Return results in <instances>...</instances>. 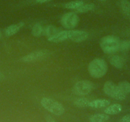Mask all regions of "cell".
Wrapping results in <instances>:
<instances>
[{"mask_svg":"<svg viewBox=\"0 0 130 122\" xmlns=\"http://www.w3.org/2000/svg\"><path fill=\"white\" fill-rule=\"evenodd\" d=\"M88 71L92 78H102L107 73V63L102 58H95L89 64Z\"/></svg>","mask_w":130,"mask_h":122,"instance_id":"1","label":"cell"},{"mask_svg":"<svg viewBox=\"0 0 130 122\" xmlns=\"http://www.w3.org/2000/svg\"><path fill=\"white\" fill-rule=\"evenodd\" d=\"M120 42L119 39L115 36H106L101 39L100 47L105 53H114L119 51Z\"/></svg>","mask_w":130,"mask_h":122,"instance_id":"2","label":"cell"},{"mask_svg":"<svg viewBox=\"0 0 130 122\" xmlns=\"http://www.w3.org/2000/svg\"><path fill=\"white\" fill-rule=\"evenodd\" d=\"M40 103L45 109L55 115L61 116L64 113V108L63 106L54 99L43 97Z\"/></svg>","mask_w":130,"mask_h":122,"instance_id":"3","label":"cell"},{"mask_svg":"<svg viewBox=\"0 0 130 122\" xmlns=\"http://www.w3.org/2000/svg\"><path fill=\"white\" fill-rule=\"evenodd\" d=\"M103 90L107 95L116 100H123L126 99V94L122 92L118 86L112 82H107L105 83Z\"/></svg>","mask_w":130,"mask_h":122,"instance_id":"4","label":"cell"},{"mask_svg":"<svg viewBox=\"0 0 130 122\" xmlns=\"http://www.w3.org/2000/svg\"><path fill=\"white\" fill-rule=\"evenodd\" d=\"M94 85L88 80H82L77 82L73 88V92L77 95H86L92 92Z\"/></svg>","mask_w":130,"mask_h":122,"instance_id":"5","label":"cell"},{"mask_svg":"<svg viewBox=\"0 0 130 122\" xmlns=\"http://www.w3.org/2000/svg\"><path fill=\"white\" fill-rule=\"evenodd\" d=\"M79 22L78 15L74 12H68L65 13L61 17V22L63 27L67 29H73L75 27Z\"/></svg>","mask_w":130,"mask_h":122,"instance_id":"6","label":"cell"},{"mask_svg":"<svg viewBox=\"0 0 130 122\" xmlns=\"http://www.w3.org/2000/svg\"><path fill=\"white\" fill-rule=\"evenodd\" d=\"M48 55V52L45 50H38L31 52L22 58V61L24 63H32L37 60H40L47 57Z\"/></svg>","mask_w":130,"mask_h":122,"instance_id":"7","label":"cell"},{"mask_svg":"<svg viewBox=\"0 0 130 122\" xmlns=\"http://www.w3.org/2000/svg\"><path fill=\"white\" fill-rule=\"evenodd\" d=\"M89 34L87 32L78 30H73L68 31V39L76 43H80L87 39Z\"/></svg>","mask_w":130,"mask_h":122,"instance_id":"8","label":"cell"},{"mask_svg":"<svg viewBox=\"0 0 130 122\" xmlns=\"http://www.w3.org/2000/svg\"><path fill=\"white\" fill-rule=\"evenodd\" d=\"M110 104L109 100L106 99H96V100L90 101L88 104V107L92 108H102L107 107Z\"/></svg>","mask_w":130,"mask_h":122,"instance_id":"9","label":"cell"},{"mask_svg":"<svg viewBox=\"0 0 130 122\" xmlns=\"http://www.w3.org/2000/svg\"><path fill=\"white\" fill-rule=\"evenodd\" d=\"M68 39V31H59L54 35L53 36L48 38V41L51 42H54V43H58L65 41Z\"/></svg>","mask_w":130,"mask_h":122,"instance_id":"10","label":"cell"},{"mask_svg":"<svg viewBox=\"0 0 130 122\" xmlns=\"http://www.w3.org/2000/svg\"><path fill=\"white\" fill-rule=\"evenodd\" d=\"M122 109V107L119 104H113L112 105L110 106L108 108L105 109V113L107 114H111V115H114L118 113H121Z\"/></svg>","mask_w":130,"mask_h":122,"instance_id":"11","label":"cell"},{"mask_svg":"<svg viewBox=\"0 0 130 122\" xmlns=\"http://www.w3.org/2000/svg\"><path fill=\"white\" fill-rule=\"evenodd\" d=\"M110 64L115 68L117 69H121L123 68L124 62L122 57H121L119 55H114L110 58Z\"/></svg>","mask_w":130,"mask_h":122,"instance_id":"12","label":"cell"},{"mask_svg":"<svg viewBox=\"0 0 130 122\" xmlns=\"http://www.w3.org/2000/svg\"><path fill=\"white\" fill-rule=\"evenodd\" d=\"M109 119V116L107 114H96L89 118L90 122H107Z\"/></svg>","mask_w":130,"mask_h":122,"instance_id":"13","label":"cell"},{"mask_svg":"<svg viewBox=\"0 0 130 122\" xmlns=\"http://www.w3.org/2000/svg\"><path fill=\"white\" fill-rule=\"evenodd\" d=\"M20 29H21V27L19 24L17 25H11L6 29L5 34L7 37L12 36L15 34L19 31Z\"/></svg>","mask_w":130,"mask_h":122,"instance_id":"14","label":"cell"},{"mask_svg":"<svg viewBox=\"0 0 130 122\" xmlns=\"http://www.w3.org/2000/svg\"><path fill=\"white\" fill-rule=\"evenodd\" d=\"M32 34L35 37H40L44 33V30L43 27L39 23H37L34 25L31 31Z\"/></svg>","mask_w":130,"mask_h":122,"instance_id":"15","label":"cell"},{"mask_svg":"<svg viewBox=\"0 0 130 122\" xmlns=\"http://www.w3.org/2000/svg\"><path fill=\"white\" fill-rule=\"evenodd\" d=\"M121 7L124 14L130 18V3L127 0H122L121 2Z\"/></svg>","mask_w":130,"mask_h":122,"instance_id":"16","label":"cell"},{"mask_svg":"<svg viewBox=\"0 0 130 122\" xmlns=\"http://www.w3.org/2000/svg\"><path fill=\"white\" fill-rule=\"evenodd\" d=\"M59 30L56 28V27L53 26H47L44 30V34L46 36L48 37V38L53 36L57 33H59Z\"/></svg>","mask_w":130,"mask_h":122,"instance_id":"17","label":"cell"},{"mask_svg":"<svg viewBox=\"0 0 130 122\" xmlns=\"http://www.w3.org/2000/svg\"><path fill=\"white\" fill-rule=\"evenodd\" d=\"M118 87L122 92L127 95L130 93V83L126 81H123L119 83Z\"/></svg>","mask_w":130,"mask_h":122,"instance_id":"18","label":"cell"},{"mask_svg":"<svg viewBox=\"0 0 130 122\" xmlns=\"http://www.w3.org/2000/svg\"><path fill=\"white\" fill-rule=\"evenodd\" d=\"M82 5H84V2L80 0H78V1H74L66 3L64 5V7L68 9H77Z\"/></svg>","mask_w":130,"mask_h":122,"instance_id":"19","label":"cell"},{"mask_svg":"<svg viewBox=\"0 0 130 122\" xmlns=\"http://www.w3.org/2000/svg\"><path fill=\"white\" fill-rule=\"evenodd\" d=\"M89 102V100L86 98L82 97L76 99L74 102V104L78 108H84V107L88 106Z\"/></svg>","mask_w":130,"mask_h":122,"instance_id":"20","label":"cell"},{"mask_svg":"<svg viewBox=\"0 0 130 122\" xmlns=\"http://www.w3.org/2000/svg\"><path fill=\"white\" fill-rule=\"evenodd\" d=\"M130 50V40H123L120 42L119 50L121 52Z\"/></svg>","mask_w":130,"mask_h":122,"instance_id":"21","label":"cell"},{"mask_svg":"<svg viewBox=\"0 0 130 122\" xmlns=\"http://www.w3.org/2000/svg\"><path fill=\"white\" fill-rule=\"evenodd\" d=\"M94 8V5L93 4H86L82 5V6L77 8V12H80V13H84V12H88V11L92 10Z\"/></svg>","mask_w":130,"mask_h":122,"instance_id":"22","label":"cell"},{"mask_svg":"<svg viewBox=\"0 0 130 122\" xmlns=\"http://www.w3.org/2000/svg\"><path fill=\"white\" fill-rule=\"evenodd\" d=\"M120 122H130V114L125 115L120 119Z\"/></svg>","mask_w":130,"mask_h":122,"instance_id":"23","label":"cell"},{"mask_svg":"<svg viewBox=\"0 0 130 122\" xmlns=\"http://www.w3.org/2000/svg\"><path fill=\"white\" fill-rule=\"evenodd\" d=\"M46 121L47 122H56V121L55 120L54 118H52V116H51L50 115H47L46 116Z\"/></svg>","mask_w":130,"mask_h":122,"instance_id":"24","label":"cell"},{"mask_svg":"<svg viewBox=\"0 0 130 122\" xmlns=\"http://www.w3.org/2000/svg\"><path fill=\"white\" fill-rule=\"evenodd\" d=\"M37 2L40 3H45V2H49V1H51V0H36Z\"/></svg>","mask_w":130,"mask_h":122,"instance_id":"25","label":"cell"},{"mask_svg":"<svg viewBox=\"0 0 130 122\" xmlns=\"http://www.w3.org/2000/svg\"><path fill=\"white\" fill-rule=\"evenodd\" d=\"M4 78H5L4 74H3L2 72H0V82L3 81V79H4Z\"/></svg>","mask_w":130,"mask_h":122,"instance_id":"26","label":"cell"},{"mask_svg":"<svg viewBox=\"0 0 130 122\" xmlns=\"http://www.w3.org/2000/svg\"><path fill=\"white\" fill-rule=\"evenodd\" d=\"M1 38H2V33L0 31V39H1Z\"/></svg>","mask_w":130,"mask_h":122,"instance_id":"27","label":"cell"},{"mask_svg":"<svg viewBox=\"0 0 130 122\" xmlns=\"http://www.w3.org/2000/svg\"><path fill=\"white\" fill-rule=\"evenodd\" d=\"M100 1H102V2H103V1H105V0H100Z\"/></svg>","mask_w":130,"mask_h":122,"instance_id":"28","label":"cell"},{"mask_svg":"<svg viewBox=\"0 0 130 122\" xmlns=\"http://www.w3.org/2000/svg\"><path fill=\"white\" fill-rule=\"evenodd\" d=\"M129 34H130V32H129Z\"/></svg>","mask_w":130,"mask_h":122,"instance_id":"29","label":"cell"}]
</instances>
